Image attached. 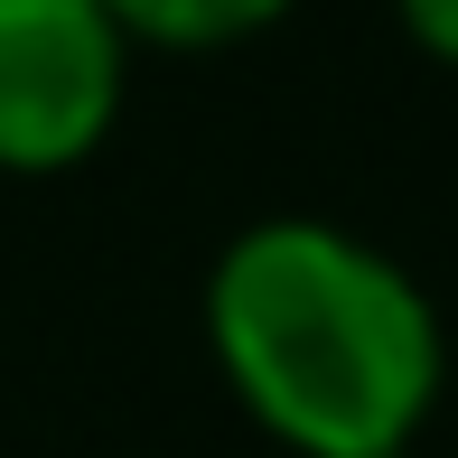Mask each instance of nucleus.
I'll use <instances>...</instances> for the list:
<instances>
[{
  "instance_id": "nucleus-1",
  "label": "nucleus",
  "mask_w": 458,
  "mask_h": 458,
  "mask_svg": "<svg viewBox=\"0 0 458 458\" xmlns=\"http://www.w3.org/2000/svg\"><path fill=\"white\" fill-rule=\"evenodd\" d=\"M206 346L234 403L300 458L411 449L440 403L430 290L327 216H262L206 272Z\"/></svg>"
},
{
  "instance_id": "nucleus-4",
  "label": "nucleus",
  "mask_w": 458,
  "mask_h": 458,
  "mask_svg": "<svg viewBox=\"0 0 458 458\" xmlns=\"http://www.w3.org/2000/svg\"><path fill=\"white\" fill-rule=\"evenodd\" d=\"M393 10H403V29L421 38L440 66H458V0H393Z\"/></svg>"
},
{
  "instance_id": "nucleus-5",
  "label": "nucleus",
  "mask_w": 458,
  "mask_h": 458,
  "mask_svg": "<svg viewBox=\"0 0 458 458\" xmlns=\"http://www.w3.org/2000/svg\"><path fill=\"white\" fill-rule=\"evenodd\" d=\"M365 458H411V449H365Z\"/></svg>"
},
{
  "instance_id": "nucleus-3",
  "label": "nucleus",
  "mask_w": 458,
  "mask_h": 458,
  "mask_svg": "<svg viewBox=\"0 0 458 458\" xmlns=\"http://www.w3.org/2000/svg\"><path fill=\"white\" fill-rule=\"evenodd\" d=\"M122 19L131 47H234V38H262L272 19H290L300 0H103Z\"/></svg>"
},
{
  "instance_id": "nucleus-2",
  "label": "nucleus",
  "mask_w": 458,
  "mask_h": 458,
  "mask_svg": "<svg viewBox=\"0 0 458 458\" xmlns=\"http://www.w3.org/2000/svg\"><path fill=\"white\" fill-rule=\"evenodd\" d=\"M131 38L103 0H0V169L56 178L103 150Z\"/></svg>"
}]
</instances>
